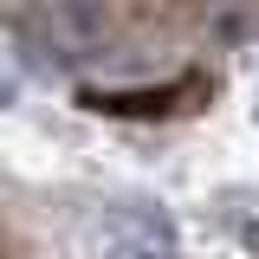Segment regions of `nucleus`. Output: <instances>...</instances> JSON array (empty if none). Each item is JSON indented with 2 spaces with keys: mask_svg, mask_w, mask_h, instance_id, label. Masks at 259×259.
<instances>
[{
  "mask_svg": "<svg viewBox=\"0 0 259 259\" xmlns=\"http://www.w3.org/2000/svg\"><path fill=\"white\" fill-rule=\"evenodd\" d=\"M117 0H32V39L52 59H104L117 46Z\"/></svg>",
  "mask_w": 259,
  "mask_h": 259,
  "instance_id": "1",
  "label": "nucleus"
}]
</instances>
